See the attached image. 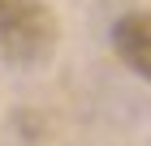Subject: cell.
I'll return each instance as SVG.
<instances>
[{"label":"cell","instance_id":"cell-1","mask_svg":"<svg viewBox=\"0 0 151 146\" xmlns=\"http://www.w3.org/2000/svg\"><path fill=\"white\" fill-rule=\"evenodd\" d=\"M60 22L52 0H0V60L13 69H35L52 60Z\"/></svg>","mask_w":151,"mask_h":146},{"label":"cell","instance_id":"cell-2","mask_svg":"<svg viewBox=\"0 0 151 146\" xmlns=\"http://www.w3.org/2000/svg\"><path fill=\"white\" fill-rule=\"evenodd\" d=\"M112 52L129 73L151 82V13L147 9H129L112 22Z\"/></svg>","mask_w":151,"mask_h":146}]
</instances>
